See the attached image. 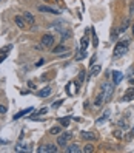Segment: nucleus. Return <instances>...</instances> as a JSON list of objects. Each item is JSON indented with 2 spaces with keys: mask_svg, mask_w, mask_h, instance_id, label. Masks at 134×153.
<instances>
[{
  "mask_svg": "<svg viewBox=\"0 0 134 153\" xmlns=\"http://www.w3.org/2000/svg\"><path fill=\"white\" fill-rule=\"evenodd\" d=\"M128 47H129V39L117 42L114 47V51H113V59H120L122 56H125L128 53Z\"/></svg>",
  "mask_w": 134,
  "mask_h": 153,
  "instance_id": "1",
  "label": "nucleus"
},
{
  "mask_svg": "<svg viewBox=\"0 0 134 153\" xmlns=\"http://www.w3.org/2000/svg\"><path fill=\"white\" fill-rule=\"evenodd\" d=\"M114 87H116L114 84H108V82H103V84H102L100 91L103 93V96H105V102L111 99V96H113V93H114Z\"/></svg>",
  "mask_w": 134,
  "mask_h": 153,
  "instance_id": "2",
  "label": "nucleus"
},
{
  "mask_svg": "<svg viewBox=\"0 0 134 153\" xmlns=\"http://www.w3.org/2000/svg\"><path fill=\"white\" fill-rule=\"evenodd\" d=\"M73 139V133H63L62 132L60 134H57V145L59 147H66L68 141Z\"/></svg>",
  "mask_w": 134,
  "mask_h": 153,
  "instance_id": "3",
  "label": "nucleus"
},
{
  "mask_svg": "<svg viewBox=\"0 0 134 153\" xmlns=\"http://www.w3.org/2000/svg\"><path fill=\"white\" fill-rule=\"evenodd\" d=\"M40 43H42L45 48H51L52 45H54V36L50 34V33L43 34V36H42V39H40Z\"/></svg>",
  "mask_w": 134,
  "mask_h": 153,
  "instance_id": "4",
  "label": "nucleus"
},
{
  "mask_svg": "<svg viewBox=\"0 0 134 153\" xmlns=\"http://www.w3.org/2000/svg\"><path fill=\"white\" fill-rule=\"evenodd\" d=\"M39 153H56L57 152V145H54V144H46V145H42L39 147Z\"/></svg>",
  "mask_w": 134,
  "mask_h": 153,
  "instance_id": "5",
  "label": "nucleus"
},
{
  "mask_svg": "<svg viewBox=\"0 0 134 153\" xmlns=\"http://www.w3.org/2000/svg\"><path fill=\"white\" fill-rule=\"evenodd\" d=\"M80 136H82L83 141H96V139L99 138V134H96L93 132H82V133H80Z\"/></svg>",
  "mask_w": 134,
  "mask_h": 153,
  "instance_id": "6",
  "label": "nucleus"
},
{
  "mask_svg": "<svg viewBox=\"0 0 134 153\" xmlns=\"http://www.w3.org/2000/svg\"><path fill=\"white\" fill-rule=\"evenodd\" d=\"M37 10L40 12H51V14H60L62 11H59L57 8H50V6H45V5H39Z\"/></svg>",
  "mask_w": 134,
  "mask_h": 153,
  "instance_id": "7",
  "label": "nucleus"
},
{
  "mask_svg": "<svg viewBox=\"0 0 134 153\" xmlns=\"http://www.w3.org/2000/svg\"><path fill=\"white\" fill-rule=\"evenodd\" d=\"M68 51H69V48H68V47H65L63 43L57 45L56 48H52V49H51L52 54H63V53H68Z\"/></svg>",
  "mask_w": 134,
  "mask_h": 153,
  "instance_id": "8",
  "label": "nucleus"
},
{
  "mask_svg": "<svg viewBox=\"0 0 134 153\" xmlns=\"http://www.w3.org/2000/svg\"><path fill=\"white\" fill-rule=\"evenodd\" d=\"M133 99H134V88L131 87V88H128L127 93L122 96V101L123 102H129V101H133Z\"/></svg>",
  "mask_w": 134,
  "mask_h": 153,
  "instance_id": "9",
  "label": "nucleus"
},
{
  "mask_svg": "<svg viewBox=\"0 0 134 153\" xmlns=\"http://www.w3.org/2000/svg\"><path fill=\"white\" fill-rule=\"evenodd\" d=\"M33 110H34V107H28V108L22 110V111H19V113H16V115H14V119L17 121V119L23 118V116H26V115H29V113H33Z\"/></svg>",
  "mask_w": 134,
  "mask_h": 153,
  "instance_id": "10",
  "label": "nucleus"
},
{
  "mask_svg": "<svg viewBox=\"0 0 134 153\" xmlns=\"http://www.w3.org/2000/svg\"><path fill=\"white\" fill-rule=\"evenodd\" d=\"M65 152L66 153H80V152H82V148H80L79 144H71V145L65 147Z\"/></svg>",
  "mask_w": 134,
  "mask_h": 153,
  "instance_id": "11",
  "label": "nucleus"
},
{
  "mask_svg": "<svg viewBox=\"0 0 134 153\" xmlns=\"http://www.w3.org/2000/svg\"><path fill=\"white\" fill-rule=\"evenodd\" d=\"M51 91H52V90H51V87H48V85H46L45 88L39 90V91H37V96H39V97H48V96L51 94Z\"/></svg>",
  "mask_w": 134,
  "mask_h": 153,
  "instance_id": "12",
  "label": "nucleus"
},
{
  "mask_svg": "<svg viewBox=\"0 0 134 153\" xmlns=\"http://www.w3.org/2000/svg\"><path fill=\"white\" fill-rule=\"evenodd\" d=\"M111 74H113V84H114V85H119L120 80L123 79V74L120 73V71H113Z\"/></svg>",
  "mask_w": 134,
  "mask_h": 153,
  "instance_id": "13",
  "label": "nucleus"
},
{
  "mask_svg": "<svg viewBox=\"0 0 134 153\" xmlns=\"http://www.w3.org/2000/svg\"><path fill=\"white\" fill-rule=\"evenodd\" d=\"M23 19L26 20V23H29V25H34V23H35V19H34V16L31 14L29 11H25V12H23Z\"/></svg>",
  "mask_w": 134,
  "mask_h": 153,
  "instance_id": "14",
  "label": "nucleus"
},
{
  "mask_svg": "<svg viewBox=\"0 0 134 153\" xmlns=\"http://www.w3.org/2000/svg\"><path fill=\"white\" fill-rule=\"evenodd\" d=\"M14 22H16V25L19 26L20 30H23L25 26H26V20L23 19L22 16H16V19H14Z\"/></svg>",
  "mask_w": 134,
  "mask_h": 153,
  "instance_id": "15",
  "label": "nucleus"
},
{
  "mask_svg": "<svg viewBox=\"0 0 134 153\" xmlns=\"http://www.w3.org/2000/svg\"><path fill=\"white\" fill-rule=\"evenodd\" d=\"M88 45H89V36H86V34H85V37H82V39H80V49L86 51Z\"/></svg>",
  "mask_w": 134,
  "mask_h": 153,
  "instance_id": "16",
  "label": "nucleus"
},
{
  "mask_svg": "<svg viewBox=\"0 0 134 153\" xmlns=\"http://www.w3.org/2000/svg\"><path fill=\"white\" fill-rule=\"evenodd\" d=\"M85 57H86V51H83L80 48L76 49V60H83Z\"/></svg>",
  "mask_w": 134,
  "mask_h": 153,
  "instance_id": "17",
  "label": "nucleus"
},
{
  "mask_svg": "<svg viewBox=\"0 0 134 153\" xmlns=\"http://www.w3.org/2000/svg\"><path fill=\"white\" fill-rule=\"evenodd\" d=\"M103 102H105V96H103V93H99V94H97V97H96V101H94V105L96 107H100L102 104H103Z\"/></svg>",
  "mask_w": 134,
  "mask_h": 153,
  "instance_id": "18",
  "label": "nucleus"
},
{
  "mask_svg": "<svg viewBox=\"0 0 134 153\" xmlns=\"http://www.w3.org/2000/svg\"><path fill=\"white\" fill-rule=\"evenodd\" d=\"M45 113H48V108H42V110H39V111H35V113H33L29 116L31 119H39L42 115H45Z\"/></svg>",
  "mask_w": 134,
  "mask_h": 153,
  "instance_id": "19",
  "label": "nucleus"
},
{
  "mask_svg": "<svg viewBox=\"0 0 134 153\" xmlns=\"http://www.w3.org/2000/svg\"><path fill=\"white\" fill-rule=\"evenodd\" d=\"M71 119H73L71 116H66V118H59V122H60V125H62V127H68Z\"/></svg>",
  "mask_w": 134,
  "mask_h": 153,
  "instance_id": "20",
  "label": "nucleus"
},
{
  "mask_svg": "<svg viewBox=\"0 0 134 153\" xmlns=\"http://www.w3.org/2000/svg\"><path fill=\"white\" fill-rule=\"evenodd\" d=\"M119 34H120V31H119V28H114V30H113V33H111V37H110V42H116V40H117V37H119Z\"/></svg>",
  "mask_w": 134,
  "mask_h": 153,
  "instance_id": "21",
  "label": "nucleus"
},
{
  "mask_svg": "<svg viewBox=\"0 0 134 153\" xmlns=\"http://www.w3.org/2000/svg\"><path fill=\"white\" fill-rule=\"evenodd\" d=\"M129 23H131V19H127V20L123 22V23H122V26H120V28H119L120 34H122V33H125V31H127V28L129 26Z\"/></svg>",
  "mask_w": 134,
  "mask_h": 153,
  "instance_id": "22",
  "label": "nucleus"
},
{
  "mask_svg": "<svg viewBox=\"0 0 134 153\" xmlns=\"http://www.w3.org/2000/svg\"><path fill=\"white\" fill-rule=\"evenodd\" d=\"M100 70H102V67H100L99 64H97V65H93V67H91V76H97V74L100 73Z\"/></svg>",
  "mask_w": 134,
  "mask_h": 153,
  "instance_id": "23",
  "label": "nucleus"
},
{
  "mask_svg": "<svg viewBox=\"0 0 134 153\" xmlns=\"http://www.w3.org/2000/svg\"><path fill=\"white\" fill-rule=\"evenodd\" d=\"M82 152H85V153H93V152H94V145H93L91 142L85 144V147H83V150H82Z\"/></svg>",
  "mask_w": 134,
  "mask_h": 153,
  "instance_id": "24",
  "label": "nucleus"
},
{
  "mask_svg": "<svg viewBox=\"0 0 134 153\" xmlns=\"http://www.w3.org/2000/svg\"><path fill=\"white\" fill-rule=\"evenodd\" d=\"M91 36H93V45L97 47V45H99V39H97V34H96L94 28H91Z\"/></svg>",
  "mask_w": 134,
  "mask_h": 153,
  "instance_id": "25",
  "label": "nucleus"
},
{
  "mask_svg": "<svg viewBox=\"0 0 134 153\" xmlns=\"http://www.w3.org/2000/svg\"><path fill=\"white\" fill-rule=\"evenodd\" d=\"M60 133H62V125L50 128V134H60Z\"/></svg>",
  "mask_w": 134,
  "mask_h": 153,
  "instance_id": "26",
  "label": "nucleus"
},
{
  "mask_svg": "<svg viewBox=\"0 0 134 153\" xmlns=\"http://www.w3.org/2000/svg\"><path fill=\"white\" fill-rule=\"evenodd\" d=\"M108 116H110V110H106V111H105V113H103V115H102V116H100V118H99V119H97V121H96V122H97V124H102V122H103V121H105L106 118H108Z\"/></svg>",
  "mask_w": 134,
  "mask_h": 153,
  "instance_id": "27",
  "label": "nucleus"
},
{
  "mask_svg": "<svg viewBox=\"0 0 134 153\" xmlns=\"http://www.w3.org/2000/svg\"><path fill=\"white\" fill-rule=\"evenodd\" d=\"M71 37V33L69 31H62V42L63 40H66V39H69Z\"/></svg>",
  "mask_w": 134,
  "mask_h": 153,
  "instance_id": "28",
  "label": "nucleus"
},
{
  "mask_svg": "<svg viewBox=\"0 0 134 153\" xmlns=\"http://www.w3.org/2000/svg\"><path fill=\"white\" fill-rule=\"evenodd\" d=\"M114 136L117 138V139H123L125 136H123V132H120V130H116L114 132Z\"/></svg>",
  "mask_w": 134,
  "mask_h": 153,
  "instance_id": "29",
  "label": "nucleus"
},
{
  "mask_svg": "<svg viewBox=\"0 0 134 153\" xmlns=\"http://www.w3.org/2000/svg\"><path fill=\"white\" fill-rule=\"evenodd\" d=\"M10 49H12V45H6V47H3L0 53H5V54H8V51H10Z\"/></svg>",
  "mask_w": 134,
  "mask_h": 153,
  "instance_id": "30",
  "label": "nucleus"
},
{
  "mask_svg": "<svg viewBox=\"0 0 134 153\" xmlns=\"http://www.w3.org/2000/svg\"><path fill=\"white\" fill-rule=\"evenodd\" d=\"M71 85H73V84L69 82V84L65 87V90H66V94H68V96H71V94H73V91H71Z\"/></svg>",
  "mask_w": 134,
  "mask_h": 153,
  "instance_id": "31",
  "label": "nucleus"
},
{
  "mask_svg": "<svg viewBox=\"0 0 134 153\" xmlns=\"http://www.w3.org/2000/svg\"><path fill=\"white\" fill-rule=\"evenodd\" d=\"M43 48H45V47H43L42 43H37V45H34V49H35V51H42Z\"/></svg>",
  "mask_w": 134,
  "mask_h": 153,
  "instance_id": "32",
  "label": "nucleus"
},
{
  "mask_svg": "<svg viewBox=\"0 0 134 153\" xmlns=\"http://www.w3.org/2000/svg\"><path fill=\"white\" fill-rule=\"evenodd\" d=\"M62 104H63V101H62V99H60V101H56L54 104H52V108H57V107H60Z\"/></svg>",
  "mask_w": 134,
  "mask_h": 153,
  "instance_id": "33",
  "label": "nucleus"
},
{
  "mask_svg": "<svg viewBox=\"0 0 134 153\" xmlns=\"http://www.w3.org/2000/svg\"><path fill=\"white\" fill-rule=\"evenodd\" d=\"M129 14H134V2H129Z\"/></svg>",
  "mask_w": 134,
  "mask_h": 153,
  "instance_id": "34",
  "label": "nucleus"
},
{
  "mask_svg": "<svg viewBox=\"0 0 134 153\" xmlns=\"http://www.w3.org/2000/svg\"><path fill=\"white\" fill-rule=\"evenodd\" d=\"M134 138V128L131 130V132H129V136H127V138H125V139H127V141H131V139Z\"/></svg>",
  "mask_w": 134,
  "mask_h": 153,
  "instance_id": "35",
  "label": "nucleus"
},
{
  "mask_svg": "<svg viewBox=\"0 0 134 153\" xmlns=\"http://www.w3.org/2000/svg\"><path fill=\"white\" fill-rule=\"evenodd\" d=\"M6 110H8V108H6L5 105H0V115H5V113H6Z\"/></svg>",
  "mask_w": 134,
  "mask_h": 153,
  "instance_id": "36",
  "label": "nucleus"
},
{
  "mask_svg": "<svg viewBox=\"0 0 134 153\" xmlns=\"http://www.w3.org/2000/svg\"><path fill=\"white\" fill-rule=\"evenodd\" d=\"M45 62H46L45 59H39V62H35V67H42V65L45 64Z\"/></svg>",
  "mask_w": 134,
  "mask_h": 153,
  "instance_id": "37",
  "label": "nucleus"
},
{
  "mask_svg": "<svg viewBox=\"0 0 134 153\" xmlns=\"http://www.w3.org/2000/svg\"><path fill=\"white\" fill-rule=\"evenodd\" d=\"M28 87H29L31 90H35V88H37V87L34 85V82H33V80H29V82H28Z\"/></svg>",
  "mask_w": 134,
  "mask_h": 153,
  "instance_id": "38",
  "label": "nucleus"
},
{
  "mask_svg": "<svg viewBox=\"0 0 134 153\" xmlns=\"http://www.w3.org/2000/svg\"><path fill=\"white\" fill-rule=\"evenodd\" d=\"M96 59H97L96 56H93V57H91V60H89V65H91V67H93V65L96 64Z\"/></svg>",
  "mask_w": 134,
  "mask_h": 153,
  "instance_id": "39",
  "label": "nucleus"
},
{
  "mask_svg": "<svg viewBox=\"0 0 134 153\" xmlns=\"http://www.w3.org/2000/svg\"><path fill=\"white\" fill-rule=\"evenodd\" d=\"M5 59H6V54H5V53H2V54H0V64H2Z\"/></svg>",
  "mask_w": 134,
  "mask_h": 153,
  "instance_id": "40",
  "label": "nucleus"
},
{
  "mask_svg": "<svg viewBox=\"0 0 134 153\" xmlns=\"http://www.w3.org/2000/svg\"><path fill=\"white\" fill-rule=\"evenodd\" d=\"M131 31H133V36H134V23H133V26H131Z\"/></svg>",
  "mask_w": 134,
  "mask_h": 153,
  "instance_id": "41",
  "label": "nucleus"
},
{
  "mask_svg": "<svg viewBox=\"0 0 134 153\" xmlns=\"http://www.w3.org/2000/svg\"><path fill=\"white\" fill-rule=\"evenodd\" d=\"M0 144H6V141H2V139H0Z\"/></svg>",
  "mask_w": 134,
  "mask_h": 153,
  "instance_id": "42",
  "label": "nucleus"
},
{
  "mask_svg": "<svg viewBox=\"0 0 134 153\" xmlns=\"http://www.w3.org/2000/svg\"><path fill=\"white\" fill-rule=\"evenodd\" d=\"M57 2H59V0H57Z\"/></svg>",
  "mask_w": 134,
  "mask_h": 153,
  "instance_id": "43",
  "label": "nucleus"
}]
</instances>
